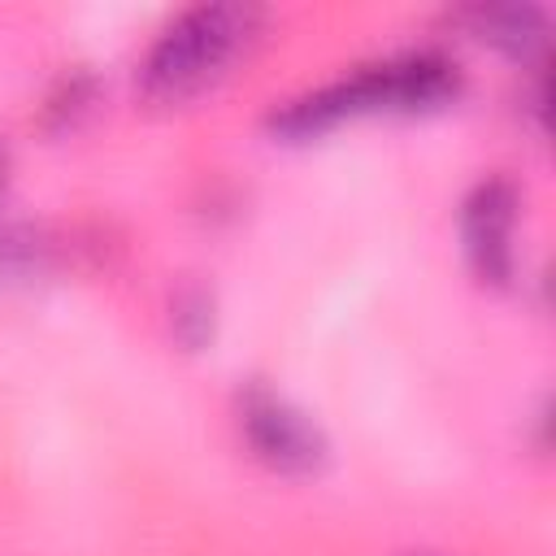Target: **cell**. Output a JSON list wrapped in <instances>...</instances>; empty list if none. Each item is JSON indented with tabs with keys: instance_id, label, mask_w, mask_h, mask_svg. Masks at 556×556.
<instances>
[{
	"instance_id": "6da1fadb",
	"label": "cell",
	"mask_w": 556,
	"mask_h": 556,
	"mask_svg": "<svg viewBox=\"0 0 556 556\" xmlns=\"http://www.w3.org/2000/svg\"><path fill=\"white\" fill-rule=\"evenodd\" d=\"M456 91V65L439 52H413L374 70H361L343 83H330L313 96L291 100L274 113V130L282 135H317L352 113L369 109H430Z\"/></svg>"
},
{
	"instance_id": "7a4b0ae2",
	"label": "cell",
	"mask_w": 556,
	"mask_h": 556,
	"mask_svg": "<svg viewBox=\"0 0 556 556\" xmlns=\"http://www.w3.org/2000/svg\"><path fill=\"white\" fill-rule=\"evenodd\" d=\"M252 4H195L187 9L139 65V87L156 104H182L204 91L256 35Z\"/></svg>"
},
{
	"instance_id": "3957f363",
	"label": "cell",
	"mask_w": 556,
	"mask_h": 556,
	"mask_svg": "<svg viewBox=\"0 0 556 556\" xmlns=\"http://www.w3.org/2000/svg\"><path fill=\"white\" fill-rule=\"evenodd\" d=\"M239 426H243V439L252 443V452L269 465V469H282V473H313L326 465V439L317 434V426L295 413L291 404L265 395V391H252L239 408Z\"/></svg>"
},
{
	"instance_id": "277c9868",
	"label": "cell",
	"mask_w": 556,
	"mask_h": 556,
	"mask_svg": "<svg viewBox=\"0 0 556 556\" xmlns=\"http://www.w3.org/2000/svg\"><path fill=\"white\" fill-rule=\"evenodd\" d=\"M513 208L517 195L504 178L482 182L465 200V248L486 282H504L513 274Z\"/></svg>"
},
{
	"instance_id": "5b68a950",
	"label": "cell",
	"mask_w": 556,
	"mask_h": 556,
	"mask_svg": "<svg viewBox=\"0 0 556 556\" xmlns=\"http://www.w3.org/2000/svg\"><path fill=\"white\" fill-rule=\"evenodd\" d=\"M473 35L508 48V52H530L543 39V13L530 4H486V9H469L465 13Z\"/></svg>"
}]
</instances>
